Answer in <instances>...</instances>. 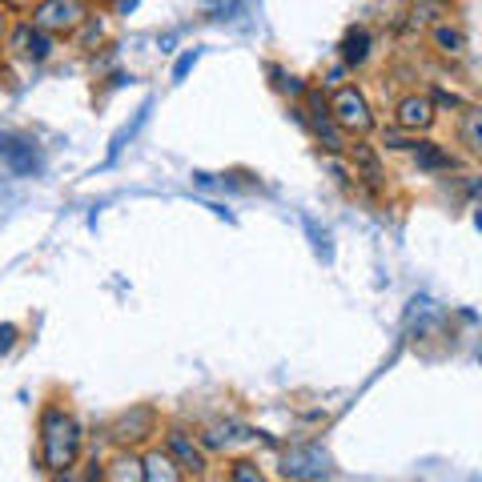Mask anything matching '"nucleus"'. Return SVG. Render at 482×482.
Instances as JSON below:
<instances>
[{
    "mask_svg": "<svg viewBox=\"0 0 482 482\" xmlns=\"http://www.w3.org/2000/svg\"><path fill=\"white\" fill-rule=\"evenodd\" d=\"M386 145H390V149H410V141L402 137V133H386Z\"/></svg>",
    "mask_w": 482,
    "mask_h": 482,
    "instance_id": "obj_24",
    "label": "nucleus"
},
{
    "mask_svg": "<svg viewBox=\"0 0 482 482\" xmlns=\"http://www.w3.org/2000/svg\"><path fill=\"white\" fill-rule=\"evenodd\" d=\"M269 77H274V85L281 89V93H294V97H298V93H306V85H301V80H298V77H289V73H286V68H278V65H269Z\"/></svg>",
    "mask_w": 482,
    "mask_h": 482,
    "instance_id": "obj_17",
    "label": "nucleus"
},
{
    "mask_svg": "<svg viewBox=\"0 0 482 482\" xmlns=\"http://www.w3.org/2000/svg\"><path fill=\"white\" fill-rule=\"evenodd\" d=\"M229 482H266V478H261V470L254 466V462H234V475H229Z\"/></svg>",
    "mask_w": 482,
    "mask_h": 482,
    "instance_id": "obj_18",
    "label": "nucleus"
},
{
    "mask_svg": "<svg viewBox=\"0 0 482 482\" xmlns=\"http://www.w3.org/2000/svg\"><path fill=\"white\" fill-rule=\"evenodd\" d=\"M109 482H145V470H141L137 458L120 455L117 462H109Z\"/></svg>",
    "mask_w": 482,
    "mask_h": 482,
    "instance_id": "obj_15",
    "label": "nucleus"
},
{
    "mask_svg": "<svg viewBox=\"0 0 482 482\" xmlns=\"http://www.w3.org/2000/svg\"><path fill=\"white\" fill-rule=\"evenodd\" d=\"M0 8H13V13H28L33 0H0Z\"/></svg>",
    "mask_w": 482,
    "mask_h": 482,
    "instance_id": "obj_23",
    "label": "nucleus"
},
{
    "mask_svg": "<svg viewBox=\"0 0 482 482\" xmlns=\"http://www.w3.org/2000/svg\"><path fill=\"white\" fill-rule=\"evenodd\" d=\"M430 105H442V109H462V97H455V93H435V100Z\"/></svg>",
    "mask_w": 482,
    "mask_h": 482,
    "instance_id": "obj_21",
    "label": "nucleus"
},
{
    "mask_svg": "<svg viewBox=\"0 0 482 482\" xmlns=\"http://www.w3.org/2000/svg\"><path fill=\"white\" fill-rule=\"evenodd\" d=\"M149 435H153V410H145V406H137L133 414H125L113 426L117 442H145Z\"/></svg>",
    "mask_w": 482,
    "mask_h": 482,
    "instance_id": "obj_9",
    "label": "nucleus"
},
{
    "mask_svg": "<svg viewBox=\"0 0 482 482\" xmlns=\"http://www.w3.org/2000/svg\"><path fill=\"white\" fill-rule=\"evenodd\" d=\"M330 117L338 120L346 133H370L374 129V113H370V100L358 93V89H338L334 100H330Z\"/></svg>",
    "mask_w": 482,
    "mask_h": 482,
    "instance_id": "obj_3",
    "label": "nucleus"
},
{
    "mask_svg": "<svg viewBox=\"0 0 482 482\" xmlns=\"http://www.w3.org/2000/svg\"><path fill=\"white\" fill-rule=\"evenodd\" d=\"M20 53H25L28 60H48V57H53V40H48V33H40V28H28Z\"/></svg>",
    "mask_w": 482,
    "mask_h": 482,
    "instance_id": "obj_16",
    "label": "nucleus"
},
{
    "mask_svg": "<svg viewBox=\"0 0 482 482\" xmlns=\"http://www.w3.org/2000/svg\"><path fill=\"white\" fill-rule=\"evenodd\" d=\"M165 455L173 458L181 470H189V475H205V455L194 446V438H189L185 430H177V426L169 430V450Z\"/></svg>",
    "mask_w": 482,
    "mask_h": 482,
    "instance_id": "obj_7",
    "label": "nucleus"
},
{
    "mask_svg": "<svg viewBox=\"0 0 482 482\" xmlns=\"http://www.w3.org/2000/svg\"><path fill=\"white\" fill-rule=\"evenodd\" d=\"M89 20L85 0H40L33 8V25L40 33H77Z\"/></svg>",
    "mask_w": 482,
    "mask_h": 482,
    "instance_id": "obj_2",
    "label": "nucleus"
},
{
    "mask_svg": "<svg viewBox=\"0 0 482 482\" xmlns=\"http://www.w3.org/2000/svg\"><path fill=\"white\" fill-rule=\"evenodd\" d=\"M5 33H8V28H5V16H0V40H5Z\"/></svg>",
    "mask_w": 482,
    "mask_h": 482,
    "instance_id": "obj_25",
    "label": "nucleus"
},
{
    "mask_svg": "<svg viewBox=\"0 0 482 482\" xmlns=\"http://www.w3.org/2000/svg\"><path fill=\"white\" fill-rule=\"evenodd\" d=\"M40 455H45L48 470H65L73 466L80 455V426L73 414H65L60 406H48L40 418Z\"/></svg>",
    "mask_w": 482,
    "mask_h": 482,
    "instance_id": "obj_1",
    "label": "nucleus"
},
{
    "mask_svg": "<svg viewBox=\"0 0 482 482\" xmlns=\"http://www.w3.org/2000/svg\"><path fill=\"white\" fill-rule=\"evenodd\" d=\"M341 57H346V65H362V60L370 57V33L362 25L346 33V40H341Z\"/></svg>",
    "mask_w": 482,
    "mask_h": 482,
    "instance_id": "obj_13",
    "label": "nucleus"
},
{
    "mask_svg": "<svg viewBox=\"0 0 482 482\" xmlns=\"http://www.w3.org/2000/svg\"><path fill=\"white\" fill-rule=\"evenodd\" d=\"M16 341V326H0V354H8Z\"/></svg>",
    "mask_w": 482,
    "mask_h": 482,
    "instance_id": "obj_20",
    "label": "nucleus"
},
{
    "mask_svg": "<svg viewBox=\"0 0 482 482\" xmlns=\"http://www.w3.org/2000/svg\"><path fill=\"white\" fill-rule=\"evenodd\" d=\"M458 137L470 153H482V109L475 105H462V125H458Z\"/></svg>",
    "mask_w": 482,
    "mask_h": 482,
    "instance_id": "obj_12",
    "label": "nucleus"
},
{
    "mask_svg": "<svg viewBox=\"0 0 482 482\" xmlns=\"http://www.w3.org/2000/svg\"><path fill=\"white\" fill-rule=\"evenodd\" d=\"M430 40H435V48L438 53H446V57L466 53V33H462L458 25H435L430 28Z\"/></svg>",
    "mask_w": 482,
    "mask_h": 482,
    "instance_id": "obj_10",
    "label": "nucleus"
},
{
    "mask_svg": "<svg viewBox=\"0 0 482 482\" xmlns=\"http://www.w3.org/2000/svg\"><path fill=\"white\" fill-rule=\"evenodd\" d=\"M141 470H145V482H181V466L169 455H161V450H153L141 462Z\"/></svg>",
    "mask_w": 482,
    "mask_h": 482,
    "instance_id": "obj_11",
    "label": "nucleus"
},
{
    "mask_svg": "<svg viewBox=\"0 0 482 482\" xmlns=\"http://www.w3.org/2000/svg\"><path fill=\"white\" fill-rule=\"evenodd\" d=\"M53 475H57L53 482H85V478H80V475H77L73 466H65V470H53Z\"/></svg>",
    "mask_w": 482,
    "mask_h": 482,
    "instance_id": "obj_22",
    "label": "nucleus"
},
{
    "mask_svg": "<svg viewBox=\"0 0 482 482\" xmlns=\"http://www.w3.org/2000/svg\"><path fill=\"white\" fill-rule=\"evenodd\" d=\"M0 157H5L20 177H37L40 169H45V157H40L37 141L25 133H13V129H0Z\"/></svg>",
    "mask_w": 482,
    "mask_h": 482,
    "instance_id": "obj_4",
    "label": "nucleus"
},
{
    "mask_svg": "<svg viewBox=\"0 0 482 482\" xmlns=\"http://www.w3.org/2000/svg\"><path fill=\"white\" fill-rule=\"evenodd\" d=\"M414 157H418V169H458V161L450 153H442L438 145H430V141H422V145H414Z\"/></svg>",
    "mask_w": 482,
    "mask_h": 482,
    "instance_id": "obj_14",
    "label": "nucleus"
},
{
    "mask_svg": "<svg viewBox=\"0 0 482 482\" xmlns=\"http://www.w3.org/2000/svg\"><path fill=\"white\" fill-rule=\"evenodd\" d=\"M394 120H398V129H430L435 125V105H430V97H402L398 100V109H394Z\"/></svg>",
    "mask_w": 482,
    "mask_h": 482,
    "instance_id": "obj_8",
    "label": "nucleus"
},
{
    "mask_svg": "<svg viewBox=\"0 0 482 482\" xmlns=\"http://www.w3.org/2000/svg\"><path fill=\"white\" fill-rule=\"evenodd\" d=\"M281 475L294 482H314L330 475V455L321 446H289L281 458Z\"/></svg>",
    "mask_w": 482,
    "mask_h": 482,
    "instance_id": "obj_5",
    "label": "nucleus"
},
{
    "mask_svg": "<svg viewBox=\"0 0 482 482\" xmlns=\"http://www.w3.org/2000/svg\"><path fill=\"white\" fill-rule=\"evenodd\" d=\"M194 60H197V48H189V53L177 60V68H173V80H185V73H189V68H194Z\"/></svg>",
    "mask_w": 482,
    "mask_h": 482,
    "instance_id": "obj_19",
    "label": "nucleus"
},
{
    "mask_svg": "<svg viewBox=\"0 0 482 482\" xmlns=\"http://www.w3.org/2000/svg\"><path fill=\"white\" fill-rule=\"evenodd\" d=\"M309 125H314V133L321 137V145H326L330 153H341V149H346V137L338 133L334 117H330V100L321 93H309Z\"/></svg>",
    "mask_w": 482,
    "mask_h": 482,
    "instance_id": "obj_6",
    "label": "nucleus"
}]
</instances>
